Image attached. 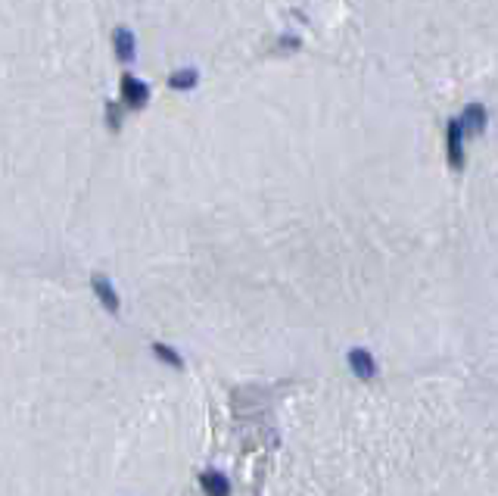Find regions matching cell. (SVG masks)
Here are the masks:
<instances>
[{
  "label": "cell",
  "instance_id": "cell-1",
  "mask_svg": "<svg viewBox=\"0 0 498 496\" xmlns=\"http://www.w3.org/2000/svg\"><path fill=\"white\" fill-rule=\"evenodd\" d=\"M464 125L461 119H452L449 132H445V147H449V166L452 169H464Z\"/></svg>",
  "mask_w": 498,
  "mask_h": 496
},
{
  "label": "cell",
  "instance_id": "cell-2",
  "mask_svg": "<svg viewBox=\"0 0 498 496\" xmlns=\"http://www.w3.org/2000/svg\"><path fill=\"white\" fill-rule=\"evenodd\" d=\"M349 369L355 372V378H362V381H374V375H377V362H374V356L367 353L365 347H355V349H349Z\"/></svg>",
  "mask_w": 498,
  "mask_h": 496
},
{
  "label": "cell",
  "instance_id": "cell-3",
  "mask_svg": "<svg viewBox=\"0 0 498 496\" xmlns=\"http://www.w3.org/2000/svg\"><path fill=\"white\" fill-rule=\"evenodd\" d=\"M122 97H125L128 106L141 109V106L150 100V88H147L143 81H137L134 75H125V79H122Z\"/></svg>",
  "mask_w": 498,
  "mask_h": 496
},
{
  "label": "cell",
  "instance_id": "cell-4",
  "mask_svg": "<svg viewBox=\"0 0 498 496\" xmlns=\"http://www.w3.org/2000/svg\"><path fill=\"white\" fill-rule=\"evenodd\" d=\"M486 122H489V113L483 104H467V109L461 113V125H464L467 134H479L486 128Z\"/></svg>",
  "mask_w": 498,
  "mask_h": 496
},
{
  "label": "cell",
  "instance_id": "cell-5",
  "mask_svg": "<svg viewBox=\"0 0 498 496\" xmlns=\"http://www.w3.org/2000/svg\"><path fill=\"white\" fill-rule=\"evenodd\" d=\"M91 287H93V294L100 297V303L106 306L109 312H118V294H116V287L109 284L106 275H93L91 278Z\"/></svg>",
  "mask_w": 498,
  "mask_h": 496
},
{
  "label": "cell",
  "instance_id": "cell-6",
  "mask_svg": "<svg viewBox=\"0 0 498 496\" xmlns=\"http://www.w3.org/2000/svg\"><path fill=\"white\" fill-rule=\"evenodd\" d=\"M200 487L205 493H212V496H228L230 493V481L221 472H203L200 475Z\"/></svg>",
  "mask_w": 498,
  "mask_h": 496
},
{
  "label": "cell",
  "instance_id": "cell-7",
  "mask_svg": "<svg viewBox=\"0 0 498 496\" xmlns=\"http://www.w3.org/2000/svg\"><path fill=\"white\" fill-rule=\"evenodd\" d=\"M113 50H116V56L118 59H134V50H137V44H134V35H131V29H116V35H113Z\"/></svg>",
  "mask_w": 498,
  "mask_h": 496
},
{
  "label": "cell",
  "instance_id": "cell-8",
  "mask_svg": "<svg viewBox=\"0 0 498 496\" xmlns=\"http://www.w3.org/2000/svg\"><path fill=\"white\" fill-rule=\"evenodd\" d=\"M196 81H200V72H196V69L171 72V79H168V84H171L175 91H190V88H196Z\"/></svg>",
  "mask_w": 498,
  "mask_h": 496
},
{
  "label": "cell",
  "instance_id": "cell-9",
  "mask_svg": "<svg viewBox=\"0 0 498 496\" xmlns=\"http://www.w3.org/2000/svg\"><path fill=\"white\" fill-rule=\"evenodd\" d=\"M153 353H156V356L162 359V362H168L171 369H184V359L178 356L171 347H166V344H153Z\"/></svg>",
  "mask_w": 498,
  "mask_h": 496
},
{
  "label": "cell",
  "instance_id": "cell-10",
  "mask_svg": "<svg viewBox=\"0 0 498 496\" xmlns=\"http://www.w3.org/2000/svg\"><path fill=\"white\" fill-rule=\"evenodd\" d=\"M106 119H109L113 128H118V106L116 104H106Z\"/></svg>",
  "mask_w": 498,
  "mask_h": 496
}]
</instances>
